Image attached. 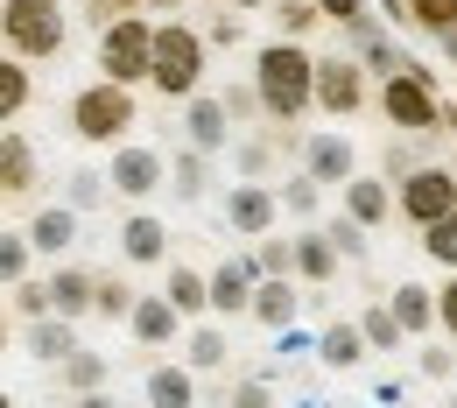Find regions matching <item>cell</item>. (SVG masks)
I'll list each match as a JSON object with an SVG mask.
<instances>
[{"label":"cell","instance_id":"cell-1","mask_svg":"<svg viewBox=\"0 0 457 408\" xmlns=\"http://www.w3.org/2000/svg\"><path fill=\"white\" fill-rule=\"evenodd\" d=\"M310 63L317 57H303L295 43H268V50L253 57V99L275 120H295L310 106Z\"/></svg>","mask_w":457,"mask_h":408},{"label":"cell","instance_id":"cell-2","mask_svg":"<svg viewBox=\"0 0 457 408\" xmlns=\"http://www.w3.org/2000/svg\"><path fill=\"white\" fill-rule=\"evenodd\" d=\"M197 78H204V36L183 29V21H162V29L148 36V85L170 92V99H190Z\"/></svg>","mask_w":457,"mask_h":408},{"label":"cell","instance_id":"cell-3","mask_svg":"<svg viewBox=\"0 0 457 408\" xmlns=\"http://www.w3.org/2000/svg\"><path fill=\"white\" fill-rule=\"evenodd\" d=\"M0 36H7V57H57L63 50L57 0H0Z\"/></svg>","mask_w":457,"mask_h":408},{"label":"cell","instance_id":"cell-4","mask_svg":"<svg viewBox=\"0 0 457 408\" xmlns=\"http://www.w3.org/2000/svg\"><path fill=\"white\" fill-rule=\"evenodd\" d=\"M148 14H113L106 21V36H99V71H106V85H141L148 78Z\"/></svg>","mask_w":457,"mask_h":408},{"label":"cell","instance_id":"cell-5","mask_svg":"<svg viewBox=\"0 0 457 408\" xmlns=\"http://www.w3.org/2000/svg\"><path fill=\"white\" fill-rule=\"evenodd\" d=\"M380 106H387V120H395L401 134H436V78H429L422 63H408V71L387 78Z\"/></svg>","mask_w":457,"mask_h":408},{"label":"cell","instance_id":"cell-6","mask_svg":"<svg viewBox=\"0 0 457 408\" xmlns=\"http://www.w3.org/2000/svg\"><path fill=\"white\" fill-rule=\"evenodd\" d=\"M71 127H78L85 141H120V134L134 127V92H127V85H85L78 106H71Z\"/></svg>","mask_w":457,"mask_h":408},{"label":"cell","instance_id":"cell-7","mask_svg":"<svg viewBox=\"0 0 457 408\" xmlns=\"http://www.w3.org/2000/svg\"><path fill=\"white\" fill-rule=\"evenodd\" d=\"M401 212H408L415 226L451 219V212H457V176L451 170H408V183H401Z\"/></svg>","mask_w":457,"mask_h":408},{"label":"cell","instance_id":"cell-8","mask_svg":"<svg viewBox=\"0 0 457 408\" xmlns=\"http://www.w3.org/2000/svg\"><path fill=\"white\" fill-rule=\"evenodd\" d=\"M310 99H317L324 113H359V99H366V78H359V63H345V57L310 63Z\"/></svg>","mask_w":457,"mask_h":408},{"label":"cell","instance_id":"cell-9","mask_svg":"<svg viewBox=\"0 0 457 408\" xmlns=\"http://www.w3.org/2000/svg\"><path fill=\"white\" fill-rule=\"evenodd\" d=\"M162 176H170V162H162L155 148L127 141V148L113 155V170H106V183H113L120 197H155V190H162Z\"/></svg>","mask_w":457,"mask_h":408},{"label":"cell","instance_id":"cell-10","mask_svg":"<svg viewBox=\"0 0 457 408\" xmlns=\"http://www.w3.org/2000/svg\"><path fill=\"white\" fill-rule=\"evenodd\" d=\"M226 219H232L246 239H268V226H275V190H261V183H239V190L226 197Z\"/></svg>","mask_w":457,"mask_h":408},{"label":"cell","instance_id":"cell-11","mask_svg":"<svg viewBox=\"0 0 457 408\" xmlns=\"http://www.w3.org/2000/svg\"><path fill=\"white\" fill-rule=\"evenodd\" d=\"M246 303H253V317H261L268 331H288V324H295V310H303V296H295V282H288V275H268V282L246 296Z\"/></svg>","mask_w":457,"mask_h":408},{"label":"cell","instance_id":"cell-12","mask_svg":"<svg viewBox=\"0 0 457 408\" xmlns=\"http://www.w3.org/2000/svg\"><path fill=\"white\" fill-rule=\"evenodd\" d=\"M29 254H71L78 246V212L71 204H50V212H36V226H29Z\"/></svg>","mask_w":457,"mask_h":408},{"label":"cell","instance_id":"cell-13","mask_svg":"<svg viewBox=\"0 0 457 408\" xmlns=\"http://www.w3.org/2000/svg\"><path fill=\"white\" fill-rule=\"evenodd\" d=\"M387 204H395V197H387L380 176H345V219H352V226H380Z\"/></svg>","mask_w":457,"mask_h":408},{"label":"cell","instance_id":"cell-14","mask_svg":"<svg viewBox=\"0 0 457 408\" xmlns=\"http://www.w3.org/2000/svg\"><path fill=\"white\" fill-rule=\"evenodd\" d=\"M92 282H99L92 268H63L57 282H43V289H50V317H63V324L85 317V310H92Z\"/></svg>","mask_w":457,"mask_h":408},{"label":"cell","instance_id":"cell-15","mask_svg":"<svg viewBox=\"0 0 457 408\" xmlns=\"http://www.w3.org/2000/svg\"><path fill=\"white\" fill-rule=\"evenodd\" d=\"M183 134H190V148H204V155H212V148H226V106L190 92V106H183Z\"/></svg>","mask_w":457,"mask_h":408},{"label":"cell","instance_id":"cell-16","mask_svg":"<svg viewBox=\"0 0 457 408\" xmlns=\"http://www.w3.org/2000/svg\"><path fill=\"white\" fill-rule=\"evenodd\" d=\"M246 296H253V261H226V268L212 275L204 303H212L219 317H232V310H246Z\"/></svg>","mask_w":457,"mask_h":408},{"label":"cell","instance_id":"cell-17","mask_svg":"<svg viewBox=\"0 0 457 408\" xmlns=\"http://www.w3.org/2000/svg\"><path fill=\"white\" fill-rule=\"evenodd\" d=\"M352 162H359V155H352L345 134H317V141H310V183H345Z\"/></svg>","mask_w":457,"mask_h":408},{"label":"cell","instance_id":"cell-18","mask_svg":"<svg viewBox=\"0 0 457 408\" xmlns=\"http://www.w3.org/2000/svg\"><path fill=\"white\" fill-rule=\"evenodd\" d=\"M127 324H134L141 346H170V338H176V310L162 303V296H141V303L127 310Z\"/></svg>","mask_w":457,"mask_h":408},{"label":"cell","instance_id":"cell-19","mask_svg":"<svg viewBox=\"0 0 457 408\" xmlns=\"http://www.w3.org/2000/svg\"><path fill=\"white\" fill-rule=\"evenodd\" d=\"M0 190H36V148H29V134H0Z\"/></svg>","mask_w":457,"mask_h":408},{"label":"cell","instance_id":"cell-20","mask_svg":"<svg viewBox=\"0 0 457 408\" xmlns=\"http://www.w3.org/2000/svg\"><path fill=\"white\" fill-rule=\"evenodd\" d=\"M387 317L401 324V338H422V331H429V317H436V296L408 282V289H395V303H387Z\"/></svg>","mask_w":457,"mask_h":408},{"label":"cell","instance_id":"cell-21","mask_svg":"<svg viewBox=\"0 0 457 408\" xmlns=\"http://www.w3.org/2000/svg\"><path fill=\"white\" fill-rule=\"evenodd\" d=\"M29 352L50 359V366H63V359L78 352V331H71L63 317H36V324H29Z\"/></svg>","mask_w":457,"mask_h":408},{"label":"cell","instance_id":"cell-22","mask_svg":"<svg viewBox=\"0 0 457 408\" xmlns=\"http://www.w3.org/2000/svg\"><path fill=\"white\" fill-rule=\"evenodd\" d=\"M120 254H127V261H162V254H170V233H162V219H148V212H141V219H127V233H120Z\"/></svg>","mask_w":457,"mask_h":408},{"label":"cell","instance_id":"cell-23","mask_svg":"<svg viewBox=\"0 0 457 408\" xmlns=\"http://www.w3.org/2000/svg\"><path fill=\"white\" fill-rule=\"evenodd\" d=\"M148 402H155V408H190V402H197L190 366H155V373H148Z\"/></svg>","mask_w":457,"mask_h":408},{"label":"cell","instance_id":"cell-24","mask_svg":"<svg viewBox=\"0 0 457 408\" xmlns=\"http://www.w3.org/2000/svg\"><path fill=\"white\" fill-rule=\"evenodd\" d=\"M288 268H303L310 282H324V275H338V254L324 246V233H303L295 246H288Z\"/></svg>","mask_w":457,"mask_h":408},{"label":"cell","instance_id":"cell-25","mask_svg":"<svg viewBox=\"0 0 457 408\" xmlns=\"http://www.w3.org/2000/svg\"><path fill=\"white\" fill-rule=\"evenodd\" d=\"M359 359H366V338H359V324H331V331H324V366H359Z\"/></svg>","mask_w":457,"mask_h":408},{"label":"cell","instance_id":"cell-26","mask_svg":"<svg viewBox=\"0 0 457 408\" xmlns=\"http://www.w3.org/2000/svg\"><path fill=\"white\" fill-rule=\"evenodd\" d=\"M29 71H21V57H0V120H14L21 106H29Z\"/></svg>","mask_w":457,"mask_h":408},{"label":"cell","instance_id":"cell-27","mask_svg":"<svg viewBox=\"0 0 457 408\" xmlns=\"http://www.w3.org/2000/svg\"><path fill=\"white\" fill-rule=\"evenodd\" d=\"M162 303H170L176 317L204 310V275H197V268H170V296H162Z\"/></svg>","mask_w":457,"mask_h":408},{"label":"cell","instance_id":"cell-28","mask_svg":"<svg viewBox=\"0 0 457 408\" xmlns=\"http://www.w3.org/2000/svg\"><path fill=\"white\" fill-rule=\"evenodd\" d=\"M408 21L429 29V36H451L457 29V0H408Z\"/></svg>","mask_w":457,"mask_h":408},{"label":"cell","instance_id":"cell-29","mask_svg":"<svg viewBox=\"0 0 457 408\" xmlns=\"http://www.w3.org/2000/svg\"><path fill=\"white\" fill-rule=\"evenodd\" d=\"M183 366H190V373H219V366H226V338H219V331H190Z\"/></svg>","mask_w":457,"mask_h":408},{"label":"cell","instance_id":"cell-30","mask_svg":"<svg viewBox=\"0 0 457 408\" xmlns=\"http://www.w3.org/2000/svg\"><path fill=\"white\" fill-rule=\"evenodd\" d=\"M63 380H71L78 395H99V380H106V359H99V352H71V359H63Z\"/></svg>","mask_w":457,"mask_h":408},{"label":"cell","instance_id":"cell-31","mask_svg":"<svg viewBox=\"0 0 457 408\" xmlns=\"http://www.w3.org/2000/svg\"><path fill=\"white\" fill-rule=\"evenodd\" d=\"M422 246H429V261L457 268V212H451V219H436V226H422Z\"/></svg>","mask_w":457,"mask_h":408},{"label":"cell","instance_id":"cell-32","mask_svg":"<svg viewBox=\"0 0 457 408\" xmlns=\"http://www.w3.org/2000/svg\"><path fill=\"white\" fill-rule=\"evenodd\" d=\"M359 338H366L373 352H387V346H401V324L387 317V310H380V303H373V310L359 317Z\"/></svg>","mask_w":457,"mask_h":408},{"label":"cell","instance_id":"cell-33","mask_svg":"<svg viewBox=\"0 0 457 408\" xmlns=\"http://www.w3.org/2000/svg\"><path fill=\"white\" fill-rule=\"evenodd\" d=\"M324 246H331L338 261H352V254H366V226H352V219H331V226H324Z\"/></svg>","mask_w":457,"mask_h":408},{"label":"cell","instance_id":"cell-34","mask_svg":"<svg viewBox=\"0 0 457 408\" xmlns=\"http://www.w3.org/2000/svg\"><path fill=\"white\" fill-rule=\"evenodd\" d=\"M92 310H99V317H127V310H134L127 282H113V275H106V282H92Z\"/></svg>","mask_w":457,"mask_h":408},{"label":"cell","instance_id":"cell-35","mask_svg":"<svg viewBox=\"0 0 457 408\" xmlns=\"http://www.w3.org/2000/svg\"><path fill=\"white\" fill-rule=\"evenodd\" d=\"M162 183H170L176 197H204V162H197V155H183V162H176Z\"/></svg>","mask_w":457,"mask_h":408},{"label":"cell","instance_id":"cell-36","mask_svg":"<svg viewBox=\"0 0 457 408\" xmlns=\"http://www.w3.org/2000/svg\"><path fill=\"white\" fill-rule=\"evenodd\" d=\"M21 268H29V239L0 233V282H21Z\"/></svg>","mask_w":457,"mask_h":408},{"label":"cell","instance_id":"cell-37","mask_svg":"<svg viewBox=\"0 0 457 408\" xmlns=\"http://www.w3.org/2000/svg\"><path fill=\"white\" fill-rule=\"evenodd\" d=\"M14 303H21V317L36 324V317H50V289L43 282H14Z\"/></svg>","mask_w":457,"mask_h":408},{"label":"cell","instance_id":"cell-38","mask_svg":"<svg viewBox=\"0 0 457 408\" xmlns=\"http://www.w3.org/2000/svg\"><path fill=\"white\" fill-rule=\"evenodd\" d=\"M317 14H331L338 29H352V21H366V0H310Z\"/></svg>","mask_w":457,"mask_h":408},{"label":"cell","instance_id":"cell-39","mask_svg":"<svg viewBox=\"0 0 457 408\" xmlns=\"http://www.w3.org/2000/svg\"><path fill=\"white\" fill-rule=\"evenodd\" d=\"M261 275H288V239H261Z\"/></svg>","mask_w":457,"mask_h":408},{"label":"cell","instance_id":"cell-40","mask_svg":"<svg viewBox=\"0 0 457 408\" xmlns=\"http://www.w3.org/2000/svg\"><path fill=\"white\" fill-rule=\"evenodd\" d=\"M99 183H106V176H71V212H85V204H99Z\"/></svg>","mask_w":457,"mask_h":408},{"label":"cell","instance_id":"cell-41","mask_svg":"<svg viewBox=\"0 0 457 408\" xmlns=\"http://www.w3.org/2000/svg\"><path fill=\"white\" fill-rule=\"evenodd\" d=\"M275 204H288V212H317V183H310V176H303V183H288Z\"/></svg>","mask_w":457,"mask_h":408},{"label":"cell","instance_id":"cell-42","mask_svg":"<svg viewBox=\"0 0 457 408\" xmlns=\"http://www.w3.org/2000/svg\"><path fill=\"white\" fill-rule=\"evenodd\" d=\"M310 21H317V7H310V0H282V29H288V36H303Z\"/></svg>","mask_w":457,"mask_h":408},{"label":"cell","instance_id":"cell-43","mask_svg":"<svg viewBox=\"0 0 457 408\" xmlns=\"http://www.w3.org/2000/svg\"><path fill=\"white\" fill-rule=\"evenodd\" d=\"M232 408H275V395H268L261 380H239V387H232Z\"/></svg>","mask_w":457,"mask_h":408},{"label":"cell","instance_id":"cell-44","mask_svg":"<svg viewBox=\"0 0 457 408\" xmlns=\"http://www.w3.org/2000/svg\"><path fill=\"white\" fill-rule=\"evenodd\" d=\"M422 373H429V380H451V373H457V352H422Z\"/></svg>","mask_w":457,"mask_h":408},{"label":"cell","instance_id":"cell-45","mask_svg":"<svg viewBox=\"0 0 457 408\" xmlns=\"http://www.w3.org/2000/svg\"><path fill=\"white\" fill-rule=\"evenodd\" d=\"M239 170H246V176L268 170V141H246V148H239Z\"/></svg>","mask_w":457,"mask_h":408},{"label":"cell","instance_id":"cell-46","mask_svg":"<svg viewBox=\"0 0 457 408\" xmlns=\"http://www.w3.org/2000/svg\"><path fill=\"white\" fill-rule=\"evenodd\" d=\"M436 317H444V331L457 338V282H451V289H436Z\"/></svg>","mask_w":457,"mask_h":408},{"label":"cell","instance_id":"cell-47","mask_svg":"<svg viewBox=\"0 0 457 408\" xmlns=\"http://www.w3.org/2000/svg\"><path fill=\"white\" fill-rule=\"evenodd\" d=\"M78 408H120L113 395H78Z\"/></svg>","mask_w":457,"mask_h":408},{"label":"cell","instance_id":"cell-48","mask_svg":"<svg viewBox=\"0 0 457 408\" xmlns=\"http://www.w3.org/2000/svg\"><path fill=\"white\" fill-rule=\"evenodd\" d=\"M99 7H141V0H99Z\"/></svg>","mask_w":457,"mask_h":408},{"label":"cell","instance_id":"cell-49","mask_svg":"<svg viewBox=\"0 0 457 408\" xmlns=\"http://www.w3.org/2000/svg\"><path fill=\"white\" fill-rule=\"evenodd\" d=\"M444 50H451V57H457V29H451V36H444Z\"/></svg>","mask_w":457,"mask_h":408},{"label":"cell","instance_id":"cell-50","mask_svg":"<svg viewBox=\"0 0 457 408\" xmlns=\"http://www.w3.org/2000/svg\"><path fill=\"white\" fill-rule=\"evenodd\" d=\"M0 352H7V317H0Z\"/></svg>","mask_w":457,"mask_h":408},{"label":"cell","instance_id":"cell-51","mask_svg":"<svg viewBox=\"0 0 457 408\" xmlns=\"http://www.w3.org/2000/svg\"><path fill=\"white\" fill-rule=\"evenodd\" d=\"M232 7H261V0H232Z\"/></svg>","mask_w":457,"mask_h":408},{"label":"cell","instance_id":"cell-52","mask_svg":"<svg viewBox=\"0 0 457 408\" xmlns=\"http://www.w3.org/2000/svg\"><path fill=\"white\" fill-rule=\"evenodd\" d=\"M0 408H14V402H7V395H0Z\"/></svg>","mask_w":457,"mask_h":408}]
</instances>
